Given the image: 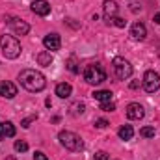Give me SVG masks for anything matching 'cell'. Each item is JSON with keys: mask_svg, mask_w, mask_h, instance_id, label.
<instances>
[{"mask_svg": "<svg viewBox=\"0 0 160 160\" xmlns=\"http://www.w3.org/2000/svg\"><path fill=\"white\" fill-rule=\"evenodd\" d=\"M19 82L30 93H39V91L45 89V86H47L45 75L39 73V71H36V69H24V71H21L19 73Z\"/></svg>", "mask_w": 160, "mask_h": 160, "instance_id": "obj_1", "label": "cell"}, {"mask_svg": "<svg viewBox=\"0 0 160 160\" xmlns=\"http://www.w3.org/2000/svg\"><path fill=\"white\" fill-rule=\"evenodd\" d=\"M0 47H2L4 58H8V60H15V58H19L21 52H22V47H21L19 39H17L15 36H9V34L0 36Z\"/></svg>", "mask_w": 160, "mask_h": 160, "instance_id": "obj_2", "label": "cell"}, {"mask_svg": "<svg viewBox=\"0 0 160 160\" xmlns=\"http://www.w3.org/2000/svg\"><path fill=\"white\" fill-rule=\"evenodd\" d=\"M84 80L91 86H99L106 80V71L101 63H88L84 69Z\"/></svg>", "mask_w": 160, "mask_h": 160, "instance_id": "obj_3", "label": "cell"}, {"mask_svg": "<svg viewBox=\"0 0 160 160\" xmlns=\"http://www.w3.org/2000/svg\"><path fill=\"white\" fill-rule=\"evenodd\" d=\"M58 138H60V143H62L65 149H69V151H82V149H84V142H82V138H80L77 132L62 130V132L58 134Z\"/></svg>", "mask_w": 160, "mask_h": 160, "instance_id": "obj_4", "label": "cell"}, {"mask_svg": "<svg viewBox=\"0 0 160 160\" xmlns=\"http://www.w3.org/2000/svg\"><path fill=\"white\" fill-rule=\"evenodd\" d=\"M112 65H114V73L119 80H128L132 77V65L128 60L121 58V56H116L112 60Z\"/></svg>", "mask_w": 160, "mask_h": 160, "instance_id": "obj_5", "label": "cell"}, {"mask_svg": "<svg viewBox=\"0 0 160 160\" xmlns=\"http://www.w3.org/2000/svg\"><path fill=\"white\" fill-rule=\"evenodd\" d=\"M142 86L147 93H155L160 89V75L157 71H145L143 80H142Z\"/></svg>", "mask_w": 160, "mask_h": 160, "instance_id": "obj_6", "label": "cell"}, {"mask_svg": "<svg viewBox=\"0 0 160 160\" xmlns=\"http://www.w3.org/2000/svg\"><path fill=\"white\" fill-rule=\"evenodd\" d=\"M8 24L11 26V30H13L17 36H26V34L30 32L28 22L22 21V19H19V17H9V19H8Z\"/></svg>", "mask_w": 160, "mask_h": 160, "instance_id": "obj_7", "label": "cell"}, {"mask_svg": "<svg viewBox=\"0 0 160 160\" xmlns=\"http://www.w3.org/2000/svg\"><path fill=\"white\" fill-rule=\"evenodd\" d=\"M125 114H127V118H128V119L140 121V119H143V116H145V110H143V106H142V104H138V102H130V104L127 106Z\"/></svg>", "mask_w": 160, "mask_h": 160, "instance_id": "obj_8", "label": "cell"}, {"mask_svg": "<svg viewBox=\"0 0 160 160\" xmlns=\"http://www.w3.org/2000/svg\"><path fill=\"white\" fill-rule=\"evenodd\" d=\"M43 45H45V48H47L48 52H56V50H60V47H62V39H60L58 34L52 32V34H47V36H45Z\"/></svg>", "mask_w": 160, "mask_h": 160, "instance_id": "obj_9", "label": "cell"}, {"mask_svg": "<svg viewBox=\"0 0 160 160\" xmlns=\"http://www.w3.org/2000/svg\"><path fill=\"white\" fill-rule=\"evenodd\" d=\"M102 9H104V19L110 22L116 15H118V11H119V6H118V2L116 0H104V4H102Z\"/></svg>", "mask_w": 160, "mask_h": 160, "instance_id": "obj_10", "label": "cell"}, {"mask_svg": "<svg viewBox=\"0 0 160 160\" xmlns=\"http://www.w3.org/2000/svg\"><path fill=\"white\" fill-rule=\"evenodd\" d=\"M0 95L4 99H13L17 95V86L13 82H8V80H2L0 82Z\"/></svg>", "mask_w": 160, "mask_h": 160, "instance_id": "obj_11", "label": "cell"}, {"mask_svg": "<svg viewBox=\"0 0 160 160\" xmlns=\"http://www.w3.org/2000/svg\"><path fill=\"white\" fill-rule=\"evenodd\" d=\"M130 36L138 41H143L147 38V28H145V24L140 22V21H136V22L130 26Z\"/></svg>", "mask_w": 160, "mask_h": 160, "instance_id": "obj_12", "label": "cell"}, {"mask_svg": "<svg viewBox=\"0 0 160 160\" xmlns=\"http://www.w3.org/2000/svg\"><path fill=\"white\" fill-rule=\"evenodd\" d=\"M32 11L39 17H47L50 13V4L47 0H34L32 2Z\"/></svg>", "mask_w": 160, "mask_h": 160, "instance_id": "obj_13", "label": "cell"}, {"mask_svg": "<svg viewBox=\"0 0 160 160\" xmlns=\"http://www.w3.org/2000/svg\"><path fill=\"white\" fill-rule=\"evenodd\" d=\"M71 93H73L71 84H67V82H60V84L56 86V95H58L60 99H67V97H71Z\"/></svg>", "mask_w": 160, "mask_h": 160, "instance_id": "obj_14", "label": "cell"}, {"mask_svg": "<svg viewBox=\"0 0 160 160\" xmlns=\"http://www.w3.org/2000/svg\"><path fill=\"white\" fill-rule=\"evenodd\" d=\"M0 130H2V134H4V138H13V136H15V125H13L11 121L0 123Z\"/></svg>", "mask_w": 160, "mask_h": 160, "instance_id": "obj_15", "label": "cell"}, {"mask_svg": "<svg viewBox=\"0 0 160 160\" xmlns=\"http://www.w3.org/2000/svg\"><path fill=\"white\" fill-rule=\"evenodd\" d=\"M93 99L99 101V102H108V101H112V91H108V89L93 91Z\"/></svg>", "mask_w": 160, "mask_h": 160, "instance_id": "obj_16", "label": "cell"}, {"mask_svg": "<svg viewBox=\"0 0 160 160\" xmlns=\"http://www.w3.org/2000/svg\"><path fill=\"white\" fill-rule=\"evenodd\" d=\"M118 136H119L121 140H132V136H134V128L130 127V125H123L119 127V130H118Z\"/></svg>", "mask_w": 160, "mask_h": 160, "instance_id": "obj_17", "label": "cell"}, {"mask_svg": "<svg viewBox=\"0 0 160 160\" xmlns=\"http://www.w3.org/2000/svg\"><path fill=\"white\" fill-rule=\"evenodd\" d=\"M52 60H54V58H52V54H50L48 50H43V52L38 54V63L43 65V67H48V65L52 63Z\"/></svg>", "mask_w": 160, "mask_h": 160, "instance_id": "obj_18", "label": "cell"}, {"mask_svg": "<svg viewBox=\"0 0 160 160\" xmlns=\"http://www.w3.org/2000/svg\"><path fill=\"white\" fill-rule=\"evenodd\" d=\"M140 136H143V138H153V136H155V127H143V128H140Z\"/></svg>", "mask_w": 160, "mask_h": 160, "instance_id": "obj_19", "label": "cell"}, {"mask_svg": "<svg viewBox=\"0 0 160 160\" xmlns=\"http://www.w3.org/2000/svg\"><path fill=\"white\" fill-rule=\"evenodd\" d=\"M15 151H17V153H24V151H28V143L22 142V140H17V142H15Z\"/></svg>", "mask_w": 160, "mask_h": 160, "instance_id": "obj_20", "label": "cell"}, {"mask_svg": "<svg viewBox=\"0 0 160 160\" xmlns=\"http://www.w3.org/2000/svg\"><path fill=\"white\" fill-rule=\"evenodd\" d=\"M101 110H104V112H114V110H116V104H114L112 101H108V102H101Z\"/></svg>", "mask_w": 160, "mask_h": 160, "instance_id": "obj_21", "label": "cell"}, {"mask_svg": "<svg viewBox=\"0 0 160 160\" xmlns=\"http://www.w3.org/2000/svg\"><path fill=\"white\" fill-rule=\"evenodd\" d=\"M110 22H112L114 26H118V28H125V24H127V21H125V19H121V17H118V15H116Z\"/></svg>", "mask_w": 160, "mask_h": 160, "instance_id": "obj_22", "label": "cell"}, {"mask_svg": "<svg viewBox=\"0 0 160 160\" xmlns=\"http://www.w3.org/2000/svg\"><path fill=\"white\" fill-rule=\"evenodd\" d=\"M95 160H110V155L106 151H99V153H95Z\"/></svg>", "mask_w": 160, "mask_h": 160, "instance_id": "obj_23", "label": "cell"}, {"mask_svg": "<svg viewBox=\"0 0 160 160\" xmlns=\"http://www.w3.org/2000/svg\"><path fill=\"white\" fill-rule=\"evenodd\" d=\"M84 108H86V106H84L82 102L75 104V106H73V114H75V116H78V114H82V112H84Z\"/></svg>", "mask_w": 160, "mask_h": 160, "instance_id": "obj_24", "label": "cell"}, {"mask_svg": "<svg viewBox=\"0 0 160 160\" xmlns=\"http://www.w3.org/2000/svg\"><path fill=\"white\" fill-rule=\"evenodd\" d=\"M95 127H97V128H106V127H108V121L102 119V118H101V119H95Z\"/></svg>", "mask_w": 160, "mask_h": 160, "instance_id": "obj_25", "label": "cell"}, {"mask_svg": "<svg viewBox=\"0 0 160 160\" xmlns=\"http://www.w3.org/2000/svg\"><path fill=\"white\" fill-rule=\"evenodd\" d=\"M34 119H36V116H32V118H26V119H22V121H21V127H22V128H28V127H30V123H32Z\"/></svg>", "mask_w": 160, "mask_h": 160, "instance_id": "obj_26", "label": "cell"}, {"mask_svg": "<svg viewBox=\"0 0 160 160\" xmlns=\"http://www.w3.org/2000/svg\"><path fill=\"white\" fill-rule=\"evenodd\" d=\"M34 160H48V158H47V155H45V153H41V151H36V155H34Z\"/></svg>", "mask_w": 160, "mask_h": 160, "instance_id": "obj_27", "label": "cell"}, {"mask_svg": "<svg viewBox=\"0 0 160 160\" xmlns=\"http://www.w3.org/2000/svg\"><path fill=\"white\" fill-rule=\"evenodd\" d=\"M69 71H73V73H78V69H77V65H75V62H73V60L69 62Z\"/></svg>", "mask_w": 160, "mask_h": 160, "instance_id": "obj_28", "label": "cell"}, {"mask_svg": "<svg viewBox=\"0 0 160 160\" xmlns=\"http://www.w3.org/2000/svg\"><path fill=\"white\" fill-rule=\"evenodd\" d=\"M153 21H155V22H157V24H160V13H157V15H155V17H153Z\"/></svg>", "mask_w": 160, "mask_h": 160, "instance_id": "obj_29", "label": "cell"}, {"mask_svg": "<svg viewBox=\"0 0 160 160\" xmlns=\"http://www.w3.org/2000/svg\"><path fill=\"white\" fill-rule=\"evenodd\" d=\"M6 160H15V157H8Z\"/></svg>", "mask_w": 160, "mask_h": 160, "instance_id": "obj_30", "label": "cell"}, {"mask_svg": "<svg viewBox=\"0 0 160 160\" xmlns=\"http://www.w3.org/2000/svg\"><path fill=\"white\" fill-rule=\"evenodd\" d=\"M2 138H4V134H2V130H0V140H2Z\"/></svg>", "mask_w": 160, "mask_h": 160, "instance_id": "obj_31", "label": "cell"}, {"mask_svg": "<svg viewBox=\"0 0 160 160\" xmlns=\"http://www.w3.org/2000/svg\"><path fill=\"white\" fill-rule=\"evenodd\" d=\"M158 54H160V50H158Z\"/></svg>", "mask_w": 160, "mask_h": 160, "instance_id": "obj_32", "label": "cell"}]
</instances>
